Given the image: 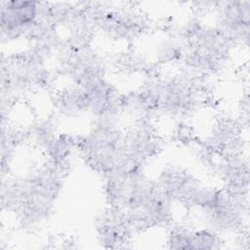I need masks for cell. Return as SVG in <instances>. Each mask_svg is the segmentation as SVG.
<instances>
[{
  "label": "cell",
  "instance_id": "6da1fadb",
  "mask_svg": "<svg viewBox=\"0 0 250 250\" xmlns=\"http://www.w3.org/2000/svg\"><path fill=\"white\" fill-rule=\"evenodd\" d=\"M215 25L235 45L248 46L250 26V2H217Z\"/></svg>",
  "mask_w": 250,
  "mask_h": 250
},
{
  "label": "cell",
  "instance_id": "7a4b0ae2",
  "mask_svg": "<svg viewBox=\"0 0 250 250\" xmlns=\"http://www.w3.org/2000/svg\"><path fill=\"white\" fill-rule=\"evenodd\" d=\"M2 31L19 37L28 33L39 20L40 3L33 1H9L1 4Z\"/></svg>",
  "mask_w": 250,
  "mask_h": 250
}]
</instances>
